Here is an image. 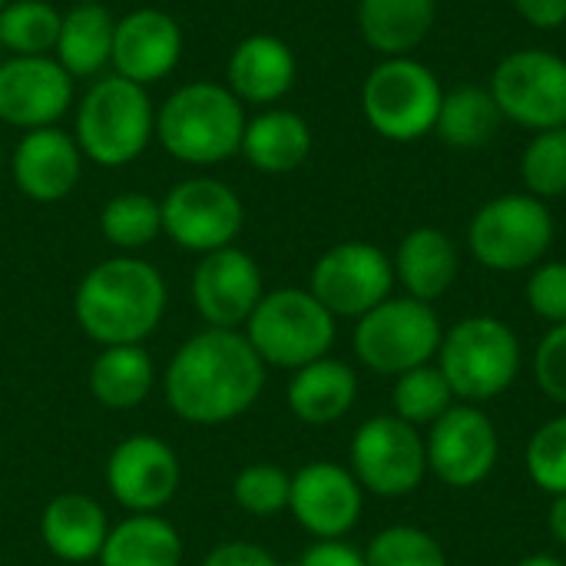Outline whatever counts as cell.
<instances>
[{"instance_id":"13","label":"cell","mask_w":566,"mask_h":566,"mask_svg":"<svg viewBox=\"0 0 566 566\" xmlns=\"http://www.w3.org/2000/svg\"><path fill=\"white\" fill-rule=\"evenodd\" d=\"M395 265L385 249L375 242H338L318 255L308 275V292L335 315L358 322L375 305L395 292Z\"/></svg>"},{"instance_id":"47","label":"cell","mask_w":566,"mask_h":566,"mask_svg":"<svg viewBox=\"0 0 566 566\" xmlns=\"http://www.w3.org/2000/svg\"><path fill=\"white\" fill-rule=\"evenodd\" d=\"M0 63H3V50H0Z\"/></svg>"},{"instance_id":"31","label":"cell","mask_w":566,"mask_h":566,"mask_svg":"<svg viewBox=\"0 0 566 566\" xmlns=\"http://www.w3.org/2000/svg\"><path fill=\"white\" fill-rule=\"evenodd\" d=\"M63 13L46 0H10L0 10V50L10 56H50Z\"/></svg>"},{"instance_id":"29","label":"cell","mask_w":566,"mask_h":566,"mask_svg":"<svg viewBox=\"0 0 566 566\" xmlns=\"http://www.w3.org/2000/svg\"><path fill=\"white\" fill-rule=\"evenodd\" d=\"M113 30L116 20L103 3H76L63 13L56 36V63L73 80L99 76L113 56Z\"/></svg>"},{"instance_id":"27","label":"cell","mask_w":566,"mask_h":566,"mask_svg":"<svg viewBox=\"0 0 566 566\" xmlns=\"http://www.w3.org/2000/svg\"><path fill=\"white\" fill-rule=\"evenodd\" d=\"M156 388V365L143 345H109L90 365V395L106 411H133Z\"/></svg>"},{"instance_id":"1","label":"cell","mask_w":566,"mask_h":566,"mask_svg":"<svg viewBox=\"0 0 566 566\" xmlns=\"http://www.w3.org/2000/svg\"><path fill=\"white\" fill-rule=\"evenodd\" d=\"M265 361L232 328H202L186 338L163 371L169 411L196 428L229 424L255 408L265 391Z\"/></svg>"},{"instance_id":"32","label":"cell","mask_w":566,"mask_h":566,"mask_svg":"<svg viewBox=\"0 0 566 566\" xmlns=\"http://www.w3.org/2000/svg\"><path fill=\"white\" fill-rule=\"evenodd\" d=\"M454 405H458V398L434 361L398 375L391 385V415H398L401 421H408L418 431L421 428L428 431Z\"/></svg>"},{"instance_id":"11","label":"cell","mask_w":566,"mask_h":566,"mask_svg":"<svg viewBox=\"0 0 566 566\" xmlns=\"http://www.w3.org/2000/svg\"><path fill=\"white\" fill-rule=\"evenodd\" d=\"M488 90L501 116L531 133L566 126V60L554 50L524 46L507 53Z\"/></svg>"},{"instance_id":"42","label":"cell","mask_w":566,"mask_h":566,"mask_svg":"<svg viewBox=\"0 0 566 566\" xmlns=\"http://www.w3.org/2000/svg\"><path fill=\"white\" fill-rule=\"evenodd\" d=\"M514 10L534 30H560L566 23V0H514Z\"/></svg>"},{"instance_id":"39","label":"cell","mask_w":566,"mask_h":566,"mask_svg":"<svg viewBox=\"0 0 566 566\" xmlns=\"http://www.w3.org/2000/svg\"><path fill=\"white\" fill-rule=\"evenodd\" d=\"M531 371H534L537 391L547 401L566 408V325H554L544 332V338L534 348Z\"/></svg>"},{"instance_id":"28","label":"cell","mask_w":566,"mask_h":566,"mask_svg":"<svg viewBox=\"0 0 566 566\" xmlns=\"http://www.w3.org/2000/svg\"><path fill=\"white\" fill-rule=\"evenodd\" d=\"M182 537L159 514H129L109 527L99 566H182Z\"/></svg>"},{"instance_id":"7","label":"cell","mask_w":566,"mask_h":566,"mask_svg":"<svg viewBox=\"0 0 566 566\" xmlns=\"http://www.w3.org/2000/svg\"><path fill=\"white\" fill-rule=\"evenodd\" d=\"M554 212L544 199L531 192H504L474 212L468 226V249L478 265L511 275L541 265L554 245Z\"/></svg>"},{"instance_id":"12","label":"cell","mask_w":566,"mask_h":566,"mask_svg":"<svg viewBox=\"0 0 566 566\" xmlns=\"http://www.w3.org/2000/svg\"><path fill=\"white\" fill-rule=\"evenodd\" d=\"M159 209L163 235H169V242L182 252L196 255L229 249L245 226V206L239 192L212 176L176 182L159 202Z\"/></svg>"},{"instance_id":"2","label":"cell","mask_w":566,"mask_h":566,"mask_svg":"<svg viewBox=\"0 0 566 566\" xmlns=\"http://www.w3.org/2000/svg\"><path fill=\"white\" fill-rule=\"evenodd\" d=\"M169 289L159 269L136 255H113L93 265L73 295L80 332L99 348L143 345L163 322Z\"/></svg>"},{"instance_id":"5","label":"cell","mask_w":566,"mask_h":566,"mask_svg":"<svg viewBox=\"0 0 566 566\" xmlns=\"http://www.w3.org/2000/svg\"><path fill=\"white\" fill-rule=\"evenodd\" d=\"M156 133V109L146 86L123 76H99L76 109V146L86 159L106 169L139 159Z\"/></svg>"},{"instance_id":"25","label":"cell","mask_w":566,"mask_h":566,"mask_svg":"<svg viewBox=\"0 0 566 566\" xmlns=\"http://www.w3.org/2000/svg\"><path fill=\"white\" fill-rule=\"evenodd\" d=\"M358 33L381 56H411L434 20L438 0H358Z\"/></svg>"},{"instance_id":"22","label":"cell","mask_w":566,"mask_h":566,"mask_svg":"<svg viewBox=\"0 0 566 566\" xmlns=\"http://www.w3.org/2000/svg\"><path fill=\"white\" fill-rule=\"evenodd\" d=\"M391 265H395V282L405 289L408 298L434 305L458 282L461 252H458V242L444 229L418 226L398 242Z\"/></svg>"},{"instance_id":"33","label":"cell","mask_w":566,"mask_h":566,"mask_svg":"<svg viewBox=\"0 0 566 566\" xmlns=\"http://www.w3.org/2000/svg\"><path fill=\"white\" fill-rule=\"evenodd\" d=\"M99 232L109 245L123 252L146 249L163 232V209L159 199L146 192H119L99 212Z\"/></svg>"},{"instance_id":"34","label":"cell","mask_w":566,"mask_h":566,"mask_svg":"<svg viewBox=\"0 0 566 566\" xmlns=\"http://www.w3.org/2000/svg\"><path fill=\"white\" fill-rule=\"evenodd\" d=\"M365 554V566H451L441 541L415 524H391L378 531Z\"/></svg>"},{"instance_id":"41","label":"cell","mask_w":566,"mask_h":566,"mask_svg":"<svg viewBox=\"0 0 566 566\" xmlns=\"http://www.w3.org/2000/svg\"><path fill=\"white\" fill-rule=\"evenodd\" d=\"M295 566H365V554L345 541H315Z\"/></svg>"},{"instance_id":"23","label":"cell","mask_w":566,"mask_h":566,"mask_svg":"<svg viewBox=\"0 0 566 566\" xmlns=\"http://www.w3.org/2000/svg\"><path fill=\"white\" fill-rule=\"evenodd\" d=\"M106 507L90 494H56L40 514V541L63 564L99 560V551L109 534Z\"/></svg>"},{"instance_id":"4","label":"cell","mask_w":566,"mask_h":566,"mask_svg":"<svg viewBox=\"0 0 566 566\" xmlns=\"http://www.w3.org/2000/svg\"><path fill=\"white\" fill-rule=\"evenodd\" d=\"M434 365L464 405H488L507 395L524 368L517 332L494 315H468L444 328Z\"/></svg>"},{"instance_id":"14","label":"cell","mask_w":566,"mask_h":566,"mask_svg":"<svg viewBox=\"0 0 566 566\" xmlns=\"http://www.w3.org/2000/svg\"><path fill=\"white\" fill-rule=\"evenodd\" d=\"M424 454L431 478L451 491H471L494 474L501 458V434L481 405L458 401L424 431Z\"/></svg>"},{"instance_id":"38","label":"cell","mask_w":566,"mask_h":566,"mask_svg":"<svg viewBox=\"0 0 566 566\" xmlns=\"http://www.w3.org/2000/svg\"><path fill=\"white\" fill-rule=\"evenodd\" d=\"M527 308L554 325H566V262H541L531 269L527 275V289H524Z\"/></svg>"},{"instance_id":"9","label":"cell","mask_w":566,"mask_h":566,"mask_svg":"<svg viewBox=\"0 0 566 566\" xmlns=\"http://www.w3.org/2000/svg\"><path fill=\"white\" fill-rule=\"evenodd\" d=\"M441 338L444 325L434 305L408 295H391L355 322L352 348L368 371L398 378L434 361Z\"/></svg>"},{"instance_id":"24","label":"cell","mask_w":566,"mask_h":566,"mask_svg":"<svg viewBox=\"0 0 566 566\" xmlns=\"http://www.w3.org/2000/svg\"><path fill=\"white\" fill-rule=\"evenodd\" d=\"M358 401V371L342 358H318L292 371L285 388L289 411L312 428L342 421Z\"/></svg>"},{"instance_id":"45","label":"cell","mask_w":566,"mask_h":566,"mask_svg":"<svg viewBox=\"0 0 566 566\" xmlns=\"http://www.w3.org/2000/svg\"><path fill=\"white\" fill-rule=\"evenodd\" d=\"M7 3H10V0H0V10H3V7H7Z\"/></svg>"},{"instance_id":"16","label":"cell","mask_w":566,"mask_h":566,"mask_svg":"<svg viewBox=\"0 0 566 566\" xmlns=\"http://www.w3.org/2000/svg\"><path fill=\"white\" fill-rule=\"evenodd\" d=\"M289 514L315 541H345L365 514V491L345 464L312 461L292 474Z\"/></svg>"},{"instance_id":"18","label":"cell","mask_w":566,"mask_h":566,"mask_svg":"<svg viewBox=\"0 0 566 566\" xmlns=\"http://www.w3.org/2000/svg\"><path fill=\"white\" fill-rule=\"evenodd\" d=\"M73 76L53 56H10L0 63V123L46 129L73 103Z\"/></svg>"},{"instance_id":"40","label":"cell","mask_w":566,"mask_h":566,"mask_svg":"<svg viewBox=\"0 0 566 566\" xmlns=\"http://www.w3.org/2000/svg\"><path fill=\"white\" fill-rule=\"evenodd\" d=\"M202 566H282L275 560L272 551H265L262 544H252V541H222L216 544Z\"/></svg>"},{"instance_id":"46","label":"cell","mask_w":566,"mask_h":566,"mask_svg":"<svg viewBox=\"0 0 566 566\" xmlns=\"http://www.w3.org/2000/svg\"><path fill=\"white\" fill-rule=\"evenodd\" d=\"M0 163H3V146H0Z\"/></svg>"},{"instance_id":"35","label":"cell","mask_w":566,"mask_h":566,"mask_svg":"<svg viewBox=\"0 0 566 566\" xmlns=\"http://www.w3.org/2000/svg\"><path fill=\"white\" fill-rule=\"evenodd\" d=\"M524 189L544 202L566 196V126L534 133L521 156Z\"/></svg>"},{"instance_id":"8","label":"cell","mask_w":566,"mask_h":566,"mask_svg":"<svg viewBox=\"0 0 566 566\" xmlns=\"http://www.w3.org/2000/svg\"><path fill=\"white\" fill-rule=\"evenodd\" d=\"M444 86L438 73L415 56H385L361 86L368 126L391 143H418L434 133Z\"/></svg>"},{"instance_id":"17","label":"cell","mask_w":566,"mask_h":566,"mask_svg":"<svg viewBox=\"0 0 566 566\" xmlns=\"http://www.w3.org/2000/svg\"><path fill=\"white\" fill-rule=\"evenodd\" d=\"M262 295L265 279L259 262L235 245L202 255L192 272V305L206 328H245Z\"/></svg>"},{"instance_id":"36","label":"cell","mask_w":566,"mask_h":566,"mask_svg":"<svg viewBox=\"0 0 566 566\" xmlns=\"http://www.w3.org/2000/svg\"><path fill=\"white\" fill-rule=\"evenodd\" d=\"M292 474L279 464H249L232 478V501L259 521H272L289 511Z\"/></svg>"},{"instance_id":"20","label":"cell","mask_w":566,"mask_h":566,"mask_svg":"<svg viewBox=\"0 0 566 566\" xmlns=\"http://www.w3.org/2000/svg\"><path fill=\"white\" fill-rule=\"evenodd\" d=\"M10 172L17 189L33 202L66 199L83 176V153L76 139L56 126L30 129L13 149Z\"/></svg>"},{"instance_id":"10","label":"cell","mask_w":566,"mask_h":566,"mask_svg":"<svg viewBox=\"0 0 566 566\" xmlns=\"http://www.w3.org/2000/svg\"><path fill=\"white\" fill-rule=\"evenodd\" d=\"M348 471L365 494L385 501L415 494L428 478L424 431L411 428L398 415H375L361 421L348 444Z\"/></svg>"},{"instance_id":"21","label":"cell","mask_w":566,"mask_h":566,"mask_svg":"<svg viewBox=\"0 0 566 566\" xmlns=\"http://www.w3.org/2000/svg\"><path fill=\"white\" fill-rule=\"evenodd\" d=\"M295 53L282 36L252 33L232 50L226 63V86L239 96V103L269 106L295 86Z\"/></svg>"},{"instance_id":"30","label":"cell","mask_w":566,"mask_h":566,"mask_svg":"<svg viewBox=\"0 0 566 566\" xmlns=\"http://www.w3.org/2000/svg\"><path fill=\"white\" fill-rule=\"evenodd\" d=\"M501 123L504 116L488 86H454L441 99L434 133L454 149H481L497 136Z\"/></svg>"},{"instance_id":"6","label":"cell","mask_w":566,"mask_h":566,"mask_svg":"<svg viewBox=\"0 0 566 566\" xmlns=\"http://www.w3.org/2000/svg\"><path fill=\"white\" fill-rule=\"evenodd\" d=\"M242 335L265 368L295 371L332 355L338 318L308 289H275L262 295Z\"/></svg>"},{"instance_id":"37","label":"cell","mask_w":566,"mask_h":566,"mask_svg":"<svg viewBox=\"0 0 566 566\" xmlns=\"http://www.w3.org/2000/svg\"><path fill=\"white\" fill-rule=\"evenodd\" d=\"M524 468L534 488H541L547 497L566 494V415L544 421L524 451Z\"/></svg>"},{"instance_id":"26","label":"cell","mask_w":566,"mask_h":566,"mask_svg":"<svg viewBox=\"0 0 566 566\" xmlns=\"http://www.w3.org/2000/svg\"><path fill=\"white\" fill-rule=\"evenodd\" d=\"M249 166L269 176L295 172L312 153V126L292 109H265L245 123L242 149Z\"/></svg>"},{"instance_id":"44","label":"cell","mask_w":566,"mask_h":566,"mask_svg":"<svg viewBox=\"0 0 566 566\" xmlns=\"http://www.w3.org/2000/svg\"><path fill=\"white\" fill-rule=\"evenodd\" d=\"M514 566H566V560H560L557 554H527Z\"/></svg>"},{"instance_id":"3","label":"cell","mask_w":566,"mask_h":566,"mask_svg":"<svg viewBox=\"0 0 566 566\" xmlns=\"http://www.w3.org/2000/svg\"><path fill=\"white\" fill-rule=\"evenodd\" d=\"M245 106L222 83H186L156 113L163 149L189 166H216L242 149Z\"/></svg>"},{"instance_id":"15","label":"cell","mask_w":566,"mask_h":566,"mask_svg":"<svg viewBox=\"0 0 566 566\" xmlns=\"http://www.w3.org/2000/svg\"><path fill=\"white\" fill-rule=\"evenodd\" d=\"M106 491L129 514H159L182 484L176 451L156 434H129L106 458Z\"/></svg>"},{"instance_id":"19","label":"cell","mask_w":566,"mask_h":566,"mask_svg":"<svg viewBox=\"0 0 566 566\" xmlns=\"http://www.w3.org/2000/svg\"><path fill=\"white\" fill-rule=\"evenodd\" d=\"M182 56V27L172 13L143 7L116 20L109 66L116 76L149 86L176 70Z\"/></svg>"},{"instance_id":"43","label":"cell","mask_w":566,"mask_h":566,"mask_svg":"<svg viewBox=\"0 0 566 566\" xmlns=\"http://www.w3.org/2000/svg\"><path fill=\"white\" fill-rule=\"evenodd\" d=\"M547 531L557 541V547L566 551V494L551 497V511H547Z\"/></svg>"}]
</instances>
